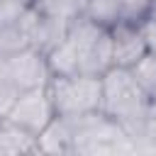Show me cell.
Masks as SVG:
<instances>
[{
	"label": "cell",
	"instance_id": "7a4b0ae2",
	"mask_svg": "<svg viewBox=\"0 0 156 156\" xmlns=\"http://www.w3.org/2000/svg\"><path fill=\"white\" fill-rule=\"evenodd\" d=\"M100 83H102L100 110L107 117H112L115 122H119L124 127V132L132 136L156 110V102L139 88V83L134 80L129 68L110 66L100 76Z\"/></svg>",
	"mask_w": 156,
	"mask_h": 156
},
{
	"label": "cell",
	"instance_id": "30bf717a",
	"mask_svg": "<svg viewBox=\"0 0 156 156\" xmlns=\"http://www.w3.org/2000/svg\"><path fill=\"white\" fill-rule=\"evenodd\" d=\"M83 15H85L88 20H93L95 24L105 27V29H112L115 24L122 22V7H119V0H88Z\"/></svg>",
	"mask_w": 156,
	"mask_h": 156
},
{
	"label": "cell",
	"instance_id": "9c48e42d",
	"mask_svg": "<svg viewBox=\"0 0 156 156\" xmlns=\"http://www.w3.org/2000/svg\"><path fill=\"white\" fill-rule=\"evenodd\" d=\"M88 0H32V7L46 17L61 20V22H73L85 12Z\"/></svg>",
	"mask_w": 156,
	"mask_h": 156
},
{
	"label": "cell",
	"instance_id": "9a60e30c",
	"mask_svg": "<svg viewBox=\"0 0 156 156\" xmlns=\"http://www.w3.org/2000/svg\"><path fill=\"white\" fill-rule=\"evenodd\" d=\"M29 5L32 0H0V24L17 22L29 10Z\"/></svg>",
	"mask_w": 156,
	"mask_h": 156
},
{
	"label": "cell",
	"instance_id": "8fae6325",
	"mask_svg": "<svg viewBox=\"0 0 156 156\" xmlns=\"http://www.w3.org/2000/svg\"><path fill=\"white\" fill-rule=\"evenodd\" d=\"M129 71H132L134 80L139 83V88L156 102V54L154 51H146Z\"/></svg>",
	"mask_w": 156,
	"mask_h": 156
},
{
	"label": "cell",
	"instance_id": "4fadbf2b",
	"mask_svg": "<svg viewBox=\"0 0 156 156\" xmlns=\"http://www.w3.org/2000/svg\"><path fill=\"white\" fill-rule=\"evenodd\" d=\"M122 7V22H134L139 24L141 20L149 17L151 12V0H119Z\"/></svg>",
	"mask_w": 156,
	"mask_h": 156
},
{
	"label": "cell",
	"instance_id": "e0dca14e",
	"mask_svg": "<svg viewBox=\"0 0 156 156\" xmlns=\"http://www.w3.org/2000/svg\"><path fill=\"white\" fill-rule=\"evenodd\" d=\"M149 17H156V0H151V12H149Z\"/></svg>",
	"mask_w": 156,
	"mask_h": 156
},
{
	"label": "cell",
	"instance_id": "2e32d148",
	"mask_svg": "<svg viewBox=\"0 0 156 156\" xmlns=\"http://www.w3.org/2000/svg\"><path fill=\"white\" fill-rule=\"evenodd\" d=\"M139 32H141V39L146 44V51H154L156 54V17H146L139 22Z\"/></svg>",
	"mask_w": 156,
	"mask_h": 156
},
{
	"label": "cell",
	"instance_id": "6da1fadb",
	"mask_svg": "<svg viewBox=\"0 0 156 156\" xmlns=\"http://www.w3.org/2000/svg\"><path fill=\"white\" fill-rule=\"evenodd\" d=\"M51 76L90 73L102 76L112 66V39L110 29L95 24L85 15L68 22L61 41L46 51Z\"/></svg>",
	"mask_w": 156,
	"mask_h": 156
},
{
	"label": "cell",
	"instance_id": "3957f363",
	"mask_svg": "<svg viewBox=\"0 0 156 156\" xmlns=\"http://www.w3.org/2000/svg\"><path fill=\"white\" fill-rule=\"evenodd\" d=\"M73 129V154H132L134 144L124 127L107 117L102 110L68 117Z\"/></svg>",
	"mask_w": 156,
	"mask_h": 156
},
{
	"label": "cell",
	"instance_id": "8992f818",
	"mask_svg": "<svg viewBox=\"0 0 156 156\" xmlns=\"http://www.w3.org/2000/svg\"><path fill=\"white\" fill-rule=\"evenodd\" d=\"M2 63H5V71H7L10 80L17 85L20 93H22V90H29V88L46 85L49 78H51L46 56H44L41 51L32 49V46L2 56Z\"/></svg>",
	"mask_w": 156,
	"mask_h": 156
},
{
	"label": "cell",
	"instance_id": "7c38bea8",
	"mask_svg": "<svg viewBox=\"0 0 156 156\" xmlns=\"http://www.w3.org/2000/svg\"><path fill=\"white\" fill-rule=\"evenodd\" d=\"M29 46V37H27V29L22 24V17L17 22H7V24H0V56H7V54H15V51H22Z\"/></svg>",
	"mask_w": 156,
	"mask_h": 156
},
{
	"label": "cell",
	"instance_id": "5b68a950",
	"mask_svg": "<svg viewBox=\"0 0 156 156\" xmlns=\"http://www.w3.org/2000/svg\"><path fill=\"white\" fill-rule=\"evenodd\" d=\"M56 117L54 112V102H51V93H49V83L46 85H39V88H29V90H22L15 102L10 105V110L2 115V119L22 127L24 132L39 136L49 122Z\"/></svg>",
	"mask_w": 156,
	"mask_h": 156
},
{
	"label": "cell",
	"instance_id": "5bb4252c",
	"mask_svg": "<svg viewBox=\"0 0 156 156\" xmlns=\"http://www.w3.org/2000/svg\"><path fill=\"white\" fill-rule=\"evenodd\" d=\"M20 95L17 85L10 80L7 71H5V63H2V56H0V117L10 110V105L15 102V98Z\"/></svg>",
	"mask_w": 156,
	"mask_h": 156
},
{
	"label": "cell",
	"instance_id": "ba28073f",
	"mask_svg": "<svg viewBox=\"0 0 156 156\" xmlns=\"http://www.w3.org/2000/svg\"><path fill=\"white\" fill-rule=\"evenodd\" d=\"M0 154H39V139L0 117Z\"/></svg>",
	"mask_w": 156,
	"mask_h": 156
},
{
	"label": "cell",
	"instance_id": "52a82bcc",
	"mask_svg": "<svg viewBox=\"0 0 156 156\" xmlns=\"http://www.w3.org/2000/svg\"><path fill=\"white\" fill-rule=\"evenodd\" d=\"M110 39H112V66L132 68L146 54V44L141 39L139 24H134V22L115 24L110 29Z\"/></svg>",
	"mask_w": 156,
	"mask_h": 156
},
{
	"label": "cell",
	"instance_id": "277c9868",
	"mask_svg": "<svg viewBox=\"0 0 156 156\" xmlns=\"http://www.w3.org/2000/svg\"><path fill=\"white\" fill-rule=\"evenodd\" d=\"M49 93H51L56 117H83L98 112L102 105L100 76H90V73L51 76Z\"/></svg>",
	"mask_w": 156,
	"mask_h": 156
}]
</instances>
